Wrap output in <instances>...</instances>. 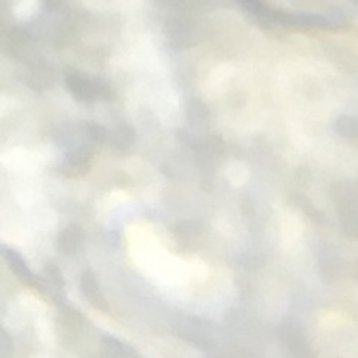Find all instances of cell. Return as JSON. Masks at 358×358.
Here are the masks:
<instances>
[{"label": "cell", "mask_w": 358, "mask_h": 358, "mask_svg": "<svg viewBox=\"0 0 358 358\" xmlns=\"http://www.w3.org/2000/svg\"><path fill=\"white\" fill-rule=\"evenodd\" d=\"M47 2H48L49 5H54V3H58V2H62V0H47Z\"/></svg>", "instance_id": "cell-1"}]
</instances>
